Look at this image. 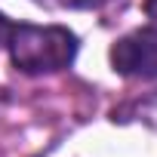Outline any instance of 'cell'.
<instances>
[{
    "label": "cell",
    "mask_w": 157,
    "mask_h": 157,
    "mask_svg": "<svg viewBox=\"0 0 157 157\" xmlns=\"http://www.w3.org/2000/svg\"><path fill=\"white\" fill-rule=\"evenodd\" d=\"M65 6H74V10H99L105 3H111V0H62Z\"/></svg>",
    "instance_id": "3957f363"
},
{
    "label": "cell",
    "mask_w": 157,
    "mask_h": 157,
    "mask_svg": "<svg viewBox=\"0 0 157 157\" xmlns=\"http://www.w3.org/2000/svg\"><path fill=\"white\" fill-rule=\"evenodd\" d=\"M10 34H13V22L0 13V46H6V40H10Z\"/></svg>",
    "instance_id": "277c9868"
},
{
    "label": "cell",
    "mask_w": 157,
    "mask_h": 157,
    "mask_svg": "<svg viewBox=\"0 0 157 157\" xmlns=\"http://www.w3.org/2000/svg\"><path fill=\"white\" fill-rule=\"evenodd\" d=\"M111 65L123 77H157V25L136 28L111 46Z\"/></svg>",
    "instance_id": "7a4b0ae2"
},
{
    "label": "cell",
    "mask_w": 157,
    "mask_h": 157,
    "mask_svg": "<svg viewBox=\"0 0 157 157\" xmlns=\"http://www.w3.org/2000/svg\"><path fill=\"white\" fill-rule=\"evenodd\" d=\"M145 13H148V19L157 25V0H145Z\"/></svg>",
    "instance_id": "5b68a950"
},
{
    "label": "cell",
    "mask_w": 157,
    "mask_h": 157,
    "mask_svg": "<svg viewBox=\"0 0 157 157\" xmlns=\"http://www.w3.org/2000/svg\"><path fill=\"white\" fill-rule=\"evenodd\" d=\"M6 46L25 74H56L77 56V37L62 25H13Z\"/></svg>",
    "instance_id": "6da1fadb"
}]
</instances>
